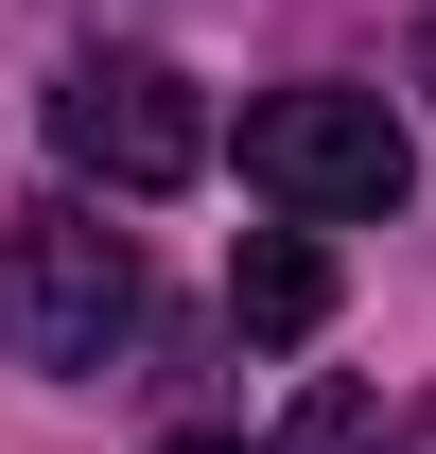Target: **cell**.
<instances>
[{
	"mask_svg": "<svg viewBox=\"0 0 436 454\" xmlns=\"http://www.w3.org/2000/svg\"><path fill=\"white\" fill-rule=\"evenodd\" d=\"M122 333H140V227H105L88 192H35L0 227V349L35 385H88Z\"/></svg>",
	"mask_w": 436,
	"mask_h": 454,
	"instance_id": "1",
	"label": "cell"
},
{
	"mask_svg": "<svg viewBox=\"0 0 436 454\" xmlns=\"http://www.w3.org/2000/svg\"><path fill=\"white\" fill-rule=\"evenodd\" d=\"M245 192L297 227H384L419 192V140H401L384 88H262L245 106Z\"/></svg>",
	"mask_w": 436,
	"mask_h": 454,
	"instance_id": "2",
	"label": "cell"
},
{
	"mask_svg": "<svg viewBox=\"0 0 436 454\" xmlns=\"http://www.w3.org/2000/svg\"><path fill=\"white\" fill-rule=\"evenodd\" d=\"M35 122H53L70 192H122V210H158V192L210 175V106H192V70H158V53H70Z\"/></svg>",
	"mask_w": 436,
	"mask_h": 454,
	"instance_id": "3",
	"label": "cell"
},
{
	"mask_svg": "<svg viewBox=\"0 0 436 454\" xmlns=\"http://www.w3.org/2000/svg\"><path fill=\"white\" fill-rule=\"evenodd\" d=\"M227 315H245L262 349H315L331 333V245L315 227H245V245H227Z\"/></svg>",
	"mask_w": 436,
	"mask_h": 454,
	"instance_id": "4",
	"label": "cell"
},
{
	"mask_svg": "<svg viewBox=\"0 0 436 454\" xmlns=\"http://www.w3.org/2000/svg\"><path fill=\"white\" fill-rule=\"evenodd\" d=\"M279 454H367V385H315L297 419H279Z\"/></svg>",
	"mask_w": 436,
	"mask_h": 454,
	"instance_id": "5",
	"label": "cell"
},
{
	"mask_svg": "<svg viewBox=\"0 0 436 454\" xmlns=\"http://www.w3.org/2000/svg\"><path fill=\"white\" fill-rule=\"evenodd\" d=\"M158 454H245V437H158Z\"/></svg>",
	"mask_w": 436,
	"mask_h": 454,
	"instance_id": "6",
	"label": "cell"
},
{
	"mask_svg": "<svg viewBox=\"0 0 436 454\" xmlns=\"http://www.w3.org/2000/svg\"><path fill=\"white\" fill-rule=\"evenodd\" d=\"M419 88H436V18H419Z\"/></svg>",
	"mask_w": 436,
	"mask_h": 454,
	"instance_id": "7",
	"label": "cell"
}]
</instances>
